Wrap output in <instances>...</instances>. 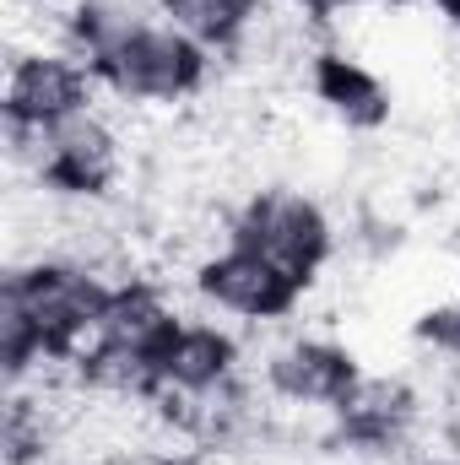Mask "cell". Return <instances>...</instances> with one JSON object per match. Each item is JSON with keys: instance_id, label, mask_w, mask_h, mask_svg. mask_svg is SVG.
I'll return each instance as SVG.
<instances>
[{"instance_id": "cell-1", "label": "cell", "mask_w": 460, "mask_h": 465, "mask_svg": "<svg viewBox=\"0 0 460 465\" xmlns=\"http://www.w3.org/2000/svg\"><path fill=\"white\" fill-rule=\"evenodd\" d=\"M5 298L33 320L44 357H76L93 341L104 309L115 303V287L104 282V271H93L82 260L38 254L33 265L5 276Z\"/></svg>"}, {"instance_id": "cell-2", "label": "cell", "mask_w": 460, "mask_h": 465, "mask_svg": "<svg viewBox=\"0 0 460 465\" xmlns=\"http://www.w3.org/2000/svg\"><path fill=\"white\" fill-rule=\"evenodd\" d=\"M87 65L98 87H109L125 104H179L206 82V49L168 22L135 27L125 44L93 54Z\"/></svg>"}, {"instance_id": "cell-3", "label": "cell", "mask_w": 460, "mask_h": 465, "mask_svg": "<svg viewBox=\"0 0 460 465\" xmlns=\"http://www.w3.org/2000/svg\"><path fill=\"white\" fill-rule=\"evenodd\" d=\"M233 243L255 249L260 260H271L282 276L304 287L331 254V223L304 190H255L233 217Z\"/></svg>"}, {"instance_id": "cell-4", "label": "cell", "mask_w": 460, "mask_h": 465, "mask_svg": "<svg viewBox=\"0 0 460 465\" xmlns=\"http://www.w3.org/2000/svg\"><path fill=\"white\" fill-rule=\"evenodd\" d=\"M93 65L76 60V54H60V49H33V54H16L11 60V76H5V124H38V130H55L65 119L87 114L93 104Z\"/></svg>"}, {"instance_id": "cell-5", "label": "cell", "mask_w": 460, "mask_h": 465, "mask_svg": "<svg viewBox=\"0 0 460 465\" xmlns=\"http://www.w3.org/2000/svg\"><path fill=\"white\" fill-rule=\"evenodd\" d=\"M195 287H201V298L212 309L238 314V320H282V314H293V303L304 292L293 276H282L271 260H260L255 249H244L233 238H228L223 254H206L201 260Z\"/></svg>"}, {"instance_id": "cell-6", "label": "cell", "mask_w": 460, "mask_h": 465, "mask_svg": "<svg viewBox=\"0 0 460 465\" xmlns=\"http://www.w3.org/2000/svg\"><path fill=\"white\" fill-rule=\"evenodd\" d=\"M119 179V135L109 130V119H98L93 109L49 130V152H44V190L60 195H104Z\"/></svg>"}, {"instance_id": "cell-7", "label": "cell", "mask_w": 460, "mask_h": 465, "mask_svg": "<svg viewBox=\"0 0 460 465\" xmlns=\"http://www.w3.org/2000/svg\"><path fill=\"white\" fill-rule=\"evenodd\" d=\"M352 384H357L352 357L331 341H315V336H298V341H287L265 357V390L276 401H293V406L336 411L352 395Z\"/></svg>"}, {"instance_id": "cell-8", "label": "cell", "mask_w": 460, "mask_h": 465, "mask_svg": "<svg viewBox=\"0 0 460 465\" xmlns=\"http://www.w3.org/2000/svg\"><path fill=\"white\" fill-rule=\"evenodd\" d=\"M233 368H238V347L228 331L179 320L168 347L157 351V390L179 401H206L233 384Z\"/></svg>"}, {"instance_id": "cell-9", "label": "cell", "mask_w": 460, "mask_h": 465, "mask_svg": "<svg viewBox=\"0 0 460 465\" xmlns=\"http://www.w3.org/2000/svg\"><path fill=\"white\" fill-rule=\"evenodd\" d=\"M336 417H342V433L352 444L390 450L406 433V422L417 417V401H412V390L401 379H357L352 395L336 406Z\"/></svg>"}, {"instance_id": "cell-10", "label": "cell", "mask_w": 460, "mask_h": 465, "mask_svg": "<svg viewBox=\"0 0 460 465\" xmlns=\"http://www.w3.org/2000/svg\"><path fill=\"white\" fill-rule=\"evenodd\" d=\"M152 5L168 27H179L201 49H233L260 16V0H152Z\"/></svg>"}, {"instance_id": "cell-11", "label": "cell", "mask_w": 460, "mask_h": 465, "mask_svg": "<svg viewBox=\"0 0 460 465\" xmlns=\"http://www.w3.org/2000/svg\"><path fill=\"white\" fill-rule=\"evenodd\" d=\"M315 93H320L331 109H342L346 119H357V124L385 119V87H379L363 65L342 60V54H320V60H315Z\"/></svg>"}, {"instance_id": "cell-12", "label": "cell", "mask_w": 460, "mask_h": 465, "mask_svg": "<svg viewBox=\"0 0 460 465\" xmlns=\"http://www.w3.org/2000/svg\"><path fill=\"white\" fill-rule=\"evenodd\" d=\"M417 336H423L428 347H439V351H450V357H460V303H445V309L423 314Z\"/></svg>"}, {"instance_id": "cell-13", "label": "cell", "mask_w": 460, "mask_h": 465, "mask_svg": "<svg viewBox=\"0 0 460 465\" xmlns=\"http://www.w3.org/2000/svg\"><path fill=\"white\" fill-rule=\"evenodd\" d=\"M304 11H315V16H331V11H346V5H363V0H298Z\"/></svg>"}, {"instance_id": "cell-14", "label": "cell", "mask_w": 460, "mask_h": 465, "mask_svg": "<svg viewBox=\"0 0 460 465\" xmlns=\"http://www.w3.org/2000/svg\"><path fill=\"white\" fill-rule=\"evenodd\" d=\"M412 465H460V460H434V455H428V460H412Z\"/></svg>"}]
</instances>
